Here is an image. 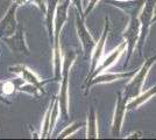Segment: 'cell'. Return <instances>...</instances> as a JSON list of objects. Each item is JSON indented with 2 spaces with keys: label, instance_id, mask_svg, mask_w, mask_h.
<instances>
[{
  "label": "cell",
  "instance_id": "cell-17",
  "mask_svg": "<svg viewBox=\"0 0 156 140\" xmlns=\"http://www.w3.org/2000/svg\"><path fill=\"white\" fill-rule=\"evenodd\" d=\"M59 0H48L47 4V13H46V25L48 28L49 35L54 38V19L56 14V8L58 5Z\"/></svg>",
  "mask_w": 156,
  "mask_h": 140
},
{
  "label": "cell",
  "instance_id": "cell-12",
  "mask_svg": "<svg viewBox=\"0 0 156 140\" xmlns=\"http://www.w3.org/2000/svg\"><path fill=\"white\" fill-rule=\"evenodd\" d=\"M135 73H136V70H134V71H121V73H106V71H104V73L97 75L90 82H87V89L91 88L92 85H96V84H106V83H113L115 81L130 80Z\"/></svg>",
  "mask_w": 156,
  "mask_h": 140
},
{
  "label": "cell",
  "instance_id": "cell-15",
  "mask_svg": "<svg viewBox=\"0 0 156 140\" xmlns=\"http://www.w3.org/2000/svg\"><path fill=\"white\" fill-rule=\"evenodd\" d=\"M154 96H156V85H154V87L148 89V90H146V91H142L141 93H139L137 96H135L134 98L129 99L128 104H127V109L129 111L136 110L141 105H143L144 103H147L151 98H154Z\"/></svg>",
  "mask_w": 156,
  "mask_h": 140
},
{
  "label": "cell",
  "instance_id": "cell-14",
  "mask_svg": "<svg viewBox=\"0 0 156 140\" xmlns=\"http://www.w3.org/2000/svg\"><path fill=\"white\" fill-rule=\"evenodd\" d=\"M9 70H11L12 73H15V74H18V75H20V76L22 77V80L25 81V82L29 83L30 85L36 87L40 91L44 92V91H43V84H44L46 82H42V81L40 80L39 77L33 73L29 68H27L26 66H23V64H19V66L9 67Z\"/></svg>",
  "mask_w": 156,
  "mask_h": 140
},
{
  "label": "cell",
  "instance_id": "cell-23",
  "mask_svg": "<svg viewBox=\"0 0 156 140\" xmlns=\"http://www.w3.org/2000/svg\"><path fill=\"white\" fill-rule=\"evenodd\" d=\"M142 135H143V132H141V131H134L132 133L127 134L125 138L126 139H141Z\"/></svg>",
  "mask_w": 156,
  "mask_h": 140
},
{
  "label": "cell",
  "instance_id": "cell-7",
  "mask_svg": "<svg viewBox=\"0 0 156 140\" xmlns=\"http://www.w3.org/2000/svg\"><path fill=\"white\" fill-rule=\"evenodd\" d=\"M76 29H77L78 39L80 41V45L83 48L84 56L87 59L89 56L92 55V52L97 45V42L85 26V19L80 13H77V15H76Z\"/></svg>",
  "mask_w": 156,
  "mask_h": 140
},
{
  "label": "cell",
  "instance_id": "cell-10",
  "mask_svg": "<svg viewBox=\"0 0 156 140\" xmlns=\"http://www.w3.org/2000/svg\"><path fill=\"white\" fill-rule=\"evenodd\" d=\"M1 40L5 41V43L11 48V50L14 52V53L29 55V49L27 47L26 39H25V29L21 25L18 26L15 33L12 36L2 38Z\"/></svg>",
  "mask_w": 156,
  "mask_h": 140
},
{
  "label": "cell",
  "instance_id": "cell-27",
  "mask_svg": "<svg viewBox=\"0 0 156 140\" xmlns=\"http://www.w3.org/2000/svg\"><path fill=\"white\" fill-rule=\"evenodd\" d=\"M153 22H154V23H156V14H155V16H154V20H153Z\"/></svg>",
  "mask_w": 156,
  "mask_h": 140
},
{
  "label": "cell",
  "instance_id": "cell-6",
  "mask_svg": "<svg viewBox=\"0 0 156 140\" xmlns=\"http://www.w3.org/2000/svg\"><path fill=\"white\" fill-rule=\"evenodd\" d=\"M129 102V98L126 97L124 92L117 93V102H115V109L113 113V119H112V127H111V134L113 137H119L122 131L124 126L125 117L127 112V104Z\"/></svg>",
  "mask_w": 156,
  "mask_h": 140
},
{
  "label": "cell",
  "instance_id": "cell-21",
  "mask_svg": "<svg viewBox=\"0 0 156 140\" xmlns=\"http://www.w3.org/2000/svg\"><path fill=\"white\" fill-rule=\"evenodd\" d=\"M1 89H2V91L6 93V95H9V93H12L14 91L15 87H14V84L12 82H6V83L2 84Z\"/></svg>",
  "mask_w": 156,
  "mask_h": 140
},
{
  "label": "cell",
  "instance_id": "cell-13",
  "mask_svg": "<svg viewBox=\"0 0 156 140\" xmlns=\"http://www.w3.org/2000/svg\"><path fill=\"white\" fill-rule=\"evenodd\" d=\"M106 1L114 7L121 9L128 16L139 15L146 4V0H106Z\"/></svg>",
  "mask_w": 156,
  "mask_h": 140
},
{
  "label": "cell",
  "instance_id": "cell-8",
  "mask_svg": "<svg viewBox=\"0 0 156 140\" xmlns=\"http://www.w3.org/2000/svg\"><path fill=\"white\" fill-rule=\"evenodd\" d=\"M125 52H127V42L124 40V42H121V43H120L117 48H114V49H113V50H112L107 56H105L104 59H103V61L100 62V64L96 68V70L87 76V81H86V83H87V82H90L92 78H94L97 75L104 73V71H106V70H108L112 66H114L118 61H119V59L121 57V55H122Z\"/></svg>",
  "mask_w": 156,
  "mask_h": 140
},
{
  "label": "cell",
  "instance_id": "cell-4",
  "mask_svg": "<svg viewBox=\"0 0 156 140\" xmlns=\"http://www.w3.org/2000/svg\"><path fill=\"white\" fill-rule=\"evenodd\" d=\"M155 7H156V0H146V4L141 12L139 14V20L141 23V32H140V38L137 41L136 49L139 50L140 55L142 56L143 48L147 42V39L149 36L150 28L153 26V20L155 16Z\"/></svg>",
  "mask_w": 156,
  "mask_h": 140
},
{
  "label": "cell",
  "instance_id": "cell-3",
  "mask_svg": "<svg viewBox=\"0 0 156 140\" xmlns=\"http://www.w3.org/2000/svg\"><path fill=\"white\" fill-rule=\"evenodd\" d=\"M75 60H76V53L73 50H68L63 56L62 83H61V90L58 95V102L61 112L65 117L69 116V73Z\"/></svg>",
  "mask_w": 156,
  "mask_h": 140
},
{
  "label": "cell",
  "instance_id": "cell-2",
  "mask_svg": "<svg viewBox=\"0 0 156 140\" xmlns=\"http://www.w3.org/2000/svg\"><path fill=\"white\" fill-rule=\"evenodd\" d=\"M156 63V54L154 56H151L149 59L144 61L142 63V66L136 70V73L133 75V77L130 78V81L126 84L124 90V95L126 97H128L129 99L134 98L135 96H137L139 93H141L143 91V87L146 80L148 77L151 67Z\"/></svg>",
  "mask_w": 156,
  "mask_h": 140
},
{
  "label": "cell",
  "instance_id": "cell-16",
  "mask_svg": "<svg viewBox=\"0 0 156 140\" xmlns=\"http://www.w3.org/2000/svg\"><path fill=\"white\" fill-rule=\"evenodd\" d=\"M97 111L93 106L90 107L87 113V121H86V138L87 139H97L99 138V130H98Z\"/></svg>",
  "mask_w": 156,
  "mask_h": 140
},
{
  "label": "cell",
  "instance_id": "cell-18",
  "mask_svg": "<svg viewBox=\"0 0 156 140\" xmlns=\"http://www.w3.org/2000/svg\"><path fill=\"white\" fill-rule=\"evenodd\" d=\"M54 100H51L49 109L47 110L46 116H44V120H43V125H42V132H41V138H47L48 135H50V120H51V110L52 105H54Z\"/></svg>",
  "mask_w": 156,
  "mask_h": 140
},
{
  "label": "cell",
  "instance_id": "cell-11",
  "mask_svg": "<svg viewBox=\"0 0 156 140\" xmlns=\"http://www.w3.org/2000/svg\"><path fill=\"white\" fill-rule=\"evenodd\" d=\"M19 5L13 2V5L8 8L7 13L5 14L4 19L0 21V39L12 36L16 31V18L15 13Z\"/></svg>",
  "mask_w": 156,
  "mask_h": 140
},
{
  "label": "cell",
  "instance_id": "cell-9",
  "mask_svg": "<svg viewBox=\"0 0 156 140\" xmlns=\"http://www.w3.org/2000/svg\"><path fill=\"white\" fill-rule=\"evenodd\" d=\"M108 32H110V19L108 16L105 18V27L103 34L100 36V39L98 40L97 45L94 47L93 52L91 55V70L90 74H92L96 68L100 64V62L104 59V52H105V46H106V42H107V36H108Z\"/></svg>",
  "mask_w": 156,
  "mask_h": 140
},
{
  "label": "cell",
  "instance_id": "cell-24",
  "mask_svg": "<svg viewBox=\"0 0 156 140\" xmlns=\"http://www.w3.org/2000/svg\"><path fill=\"white\" fill-rule=\"evenodd\" d=\"M71 2L76 6V8H77L78 13H80L82 15L84 14V9H83V4H82V0H71ZM84 18V16H83ZM85 19V18H84Z\"/></svg>",
  "mask_w": 156,
  "mask_h": 140
},
{
  "label": "cell",
  "instance_id": "cell-20",
  "mask_svg": "<svg viewBox=\"0 0 156 140\" xmlns=\"http://www.w3.org/2000/svg\"><path fill=\"white\" fill-rule=\"evenodd\" d=\"M98 1H99V0H89L87 6H86V8L84 9V14H83V16H84V18H86V16H87V15L93 11V8L96 7V5L98 4Z\"/></svg>",
  "mask_w": 156,
  "mask_h": 140
},
{
  "label": "cell",
  "instance_id": "cell-25",
  "mask_svg": "<svg viewBox=\"0 0 156 140\" xmlns=\"http://www.w3.org/2000/svg\"><path fill=\"white\" fill-rule=\"evenodd\" d=\"M28 0H14V2L15 4H18L19 6H21V5H23V4H26Z\"/></svg>",
  "mask_w": 156,
  "mask_h": 140
},
{
  "label": "cell",
  "instance_id": "cell-26",
  "mask_svg": "<svg viewBox=\"0 0 156 140\" xmlns=\"http://www.w3.org/2000/svg\"><path fill=\"white\" fill-rule=\"evenodd\" d=\"M0 102H2V103H6V104H9V102H7L5 98H2V97H0Z\"/></svg>",
  "mask_w": 156,
  "mask_h": 140
},
{
  "label": "cell",
  "instance_id": "cell-1",
  "mask_svg": "<svg viewBox=\"0 0 156 140\" xmlns=\"http://www.w3.org/2000/svg\"><path fill=\"white\" fill-rule=\"evenodd\" d=\"M71 0H62L58 2L56 8V14L54 19V69H55V80H59L62 77V66L63 59L61 54V45L59 36L61 32L64 27V23L68 20V9L70 6Z\"/></svg>",
  "mask_w": 156,
  "mask_h": 140
},
{
  "label": "cell",
  "instance_id": "cell-22",
  "mask_svg": "<svg viewBox=\"0 0 156 140\" xmlns=\"http://www.w3.org/2000/svg\"><path fill=\"white\" fill-rule=\"evenodd\" d=\"M32 2H34L35 5H37V7H39L40 9L42 11V13L46 15L47 13V4L44 0H32Z\"/></svg>",
  "mask_w": 156,
  "mask_h": 140
},
{
  "label": "cell",
  "instance_id": "cell-5",
  "mask_svg": "<svg viewBox=\"0 0 156 140\" xmlns=\"http://www.w3.org/2000/svg\"><path fill=\"white\" fill-rule=\"evenodd\" d=\"M140 32H141V23L139 20V15H130L127 27L122 33V38L127 42V55H126V61H125L124 64L125 69L128 67L130 57H132V55H133L137 46Z\"/></svg>",
  "mask_w": 156,
  "mask_h": 140
},
{
  "label": "cell",
  "instance_id": "cell-19",
  "mask_svg": "<svg viewBox=\"0 0 156 140\" xmlns=\"http://www.w3.org/2000/svg\"><path fill=\"white\" fill-rule=\"evenodd\" d=\"M85 124L83 123V121H76V123H73V124H71L70 126H68L66 128H65L64 131L62 132V133L59 134V139H64V138H68L69 135H72V134L75 133V132H77L78 130H80L82 127L84 126Z\"/></svg>",
  "mask_w": 156,
  "mask_h": 140
}]
</instances>
